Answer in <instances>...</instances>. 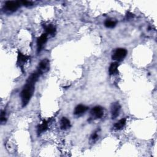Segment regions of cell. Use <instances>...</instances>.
I'll return each mask as SVG.
<instances>
[{
    "mask_svg": "<svg viewBox=\"0 0 157 157\" xmlns=\"http://www.w3.org/2000/svg\"><path fill=\"white\" fill-rule=\"evenodd\" d=\"M97 137H98L97 133H94V135H92V139L93 140H94V139H96L97 138Z\"/></svg>",
    "mask_w": 157,
    "mask_h": 157,
    "instance_id": "cell-18",
    "label": "cell"
},
{
    "mask_svg": "<svg viewBox=\"0 0 157 157\" xmlns=\"http://www.w3.org/2000/svg\"><path fill=\"white\" fill-rule=\"evenodd\" d=\"M71 126L70 122L67 118L63 117L60 121V128L61 130H68Z\"/></svg>",
    "mask_w": 157,
    "mask_h": 157,
    "instance_id": "cell-9",
    "label": "cell"
},
{
    "mask_svg": "<svg viewBox=\"0 0 157 157\" xmlns=\"http://www.w3.org/2000/svg\"><path fill=\"white\" fill-rule=\"evenodd\" d=\"M44 28L46 31V34L47 35H54L55 33L56 30L54 26H52L51 25H45Z\"/></svg>",
    "mask_w": 157,
    "mask_h": 157,
    "instance_id": "cell-13",
    "label": "cell"
},
{
    "mask_svg": "<svg viewBox=\"0 0 157 157\" xmlns=\"http://www.w3.org/2000/svg\"><path fill=\"white\" fill-rule=\"evenodd\" d=\"M118 67V64L117 62L112 63L110 67H109V74H110V75L116 74L117 73Z\"/></svg>",
    "mask_w": 157,
    "mask_h": 157,
    "instance_id": "cell-12",
    "label": "cell"
},
{
    "mask_svg": "<svg viewBox=\"0 0 157 157\" xmlns=\"http://www.w3.org/2000/svg\"><path fill=\"white\" fill-rule=\"evenodd\" d=\"M91 114L94 118H101L104 115V110L101 106H95L92 109Z\"/></svg>",
    "mask_w": 157,
    "mask_h": 157,
    "instance_id": "cell-4",
    "label": "cell"
},
{
    "mask_svg": "<svg viewBox=\"0 0 157 157\" xmlns=\"http://www.w3.org/2000/svg\"><path fill=\"white\" fill-rule=\"evenodd\" d=\"M47 127H48V123L46 122H44L41 125H40L39 126H38L37 128L38 133H41L42 132L46 131V130L47 129Z\"/></svg>",
    "mask_w": 157,
    "mask_h": 157,
    "instance_id": "cell-14",
    "label": "cell"
},
{
    "mask_svg": "<svg viewBox=\"0 0 157 157\" xmlns=\"http://www.w3.org/2000/svg\"><path fill=\"white\" fill-rule=\"evenodd\" d=\"M126 124V118H123L117 122L114 126V128L116 130H122V128L125 126Z\"/></svg>",
    "mask_w": 157,
    "mask_h": 157,
    "instance_id": "cell-11",
    "label": "cell"
},
{
    "mask_svg": "<svg viewBox=\"0 0 157 157\" xmlns=\"http://www.w3.org/2000/svg\"><path fill=\"white\" fill-rule=\"evenodd\" d=\"M20 4H22V5H23V6H31L33 3L32 2H30V1H20Z\"/></svg>",
    "mask_w": 157,
    "mask_h": 157,
    "instance_id": "cell-17",
    "label": "cell"
},
{
    "mask_svg": "<svg viewBox=\"0 0 157 157\" xmlns=\"http://www.w3.org/2000/svg\"><path fill=\"white\" fill-rule=\"evenodd\" d=\"M6 121V112L4 111H2L1 114V123H5Z\"/></svg>",
    "mask_w": 157,
    "mask_h": 157,
    "instance_id": "cell-16",
    "label": "cell"
},
{
    "mask_svg": "<svg viewBox=\"0 0 157 157\" xmlns=\"http://www.w3.org/2000/svg\"><path fill=\"white\" fill-rule=\"evenodd\" d=\"M47 34H46V33L42 34L39 38H38L37 41L38 52H39L42 50V49L43 48L44 44L47 42Z\"/></svg>",
    "mask_w": 157,
    "mask_h": 157,
    "instance_id": "cell-5",
    "label": "cell"
},
{
    "mask_svg": "<svg viewBox=\"0 0 157 157\" xmlns=\"http://www.w3.org/2000/svg\"><path fill=\"white\" fill-rule=\"evenodd\" d=\"M20 1H7L5 3V9L7 11L9 12H14L17 11V9L20 6Z\"/></svg>",
    "mask_w": 157,
    "mask_h": 157,
    "instance_id": "cell-3",
    "label": "cell"
},
{
    "mask_svg": "<svg viewBox=\"0 0 157 157\" xmlns=\"http://www.w3.org/2000/svg\"><path fill=\"white\" fill-rule=\"evenodd\" d=\"M127 55V50L125 49H117L112 56V60L116 61H121L124 59Z\"/></svg>",
    "mask_w": 157,
    "mask_h": 157,
    "instance_id": "cell-2",
    "label": "cell"
},
{
    "mask_svg": "<svg viewBox=\"0 0 157 157\" xmlns=\"http://www.w3.org/2000/svg\"><path fill=\"white\" fill-rule=\"evenodd\" d=\"M120 107H121L118 103H116L112 104L111 107V115L112 119H115L119 115Z\"/></svg>",
    "mask_w": 157,
    "mask_h": 157,
    "instance_id": "cell-6",
    "label": "cell"
},
{
    "mask_svg": "<svg viewBox=\"0 0 157 157\" xmlns=\"http://www.w3.org/2000/svg\"><path fill=\"white\" fill-rule=\"evenodd\" d=\"M104 25L107 28H114L116 25V22L111 20H107L104 23Z\"/></svg>",
    "mask_w": 157,
    "mask_h": 157,
    "instance_id": "cell-15",
    "label": "cell"
},
{
    "mask_svg": "<svg viewBox=\"0 0 157 157\" xmlns=\"http://www.w3.org/2000/svg\"><path fill=\"white\" fill-rule=\"evenodd\" d=\"M34 90L35 84L27 82L25 86L23 88L21 92V98L23 107L27 106L28 103H29L33 92H34Z\"/></svg>",
    "mask_w": 157,
    "mask_h": 157,
    "instance_id": "cell-1",
    "label": "cell"
},
{
    "mask_svg": "<svg viewBox=\"0 0 157 157\" xmlns=\"http://www.w3.org/2000/svg\"><path fill=\"white\" fill-rule=\"evenodd\" d=\"M88 107L80 104V105H79L77 107H75L74 113L76 116L82 115V114H84L88 110Z\"/></svg>",
    "mask_w": 157,
    "mask_h": 157,
    "instance_id": "cell-7",
    "label": "cell"
},
{
    "mask_svg": "<svg viewBox=\"0 0 157 157\" xmlns=\"http://www.w3.org/2000/svg\"><path fill=\"white\" fill-rule=\"evenodd\" d=\"M49 64V61L48 60L44 59L43 60H42L39 65L38 70L41 71L42 73H43L47 69H48L47 68H48Z\"/></svg>",
    "mask_w": 157,
    "mask_h": 157,
    "instance_id": "cell-8",
    "label": "cell"
},
{
    "mask_svg": "<svg viewBox=\"0 0 157 157\" xmlns=\"http://www.w3.org/2000/svg\"><path fill=\"white\" fill-rule=\"evenodd\" d=\"M28 58H29V56H27L26 55H24L21 54V53H18V63L19 65V66H20V67H21L23 69V65L25 64V63L28 60Z\"/></svg>",
    "mask_w": 157,
    "mask_h": 157,
    "instance_id": "cell-10",
    "label": "cell"
}]
</instances>
